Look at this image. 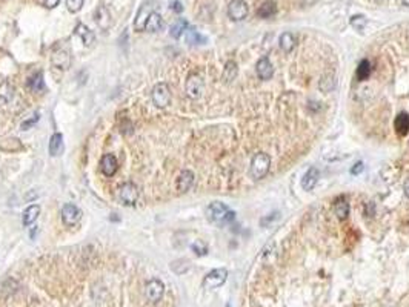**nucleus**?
I'll list each match as a JSON object with an SVG mask.
<instances>
[{
	"label": "nucleus",
	"instance_id": "f257e3e1",
	"mask_svg": "<svg viewBox=\"0 0 409 307\" xmlns=\"http://www.w3.org/2000/svg\"><path fill=\"white\" fill-rule=\"evenodd\" d=\"M207 217L213 223L226 224V223H231L234 220L236 213H234L226 204H223L220 201H214L207 207Z\"/></svg>",
	"mask_w": 409,
	"mask_h": 307
},
{
	"label": "nucleus",
	"instance_id": "f03ea898",
	"mask_svg": "<svg viewBox=\"0 0 409 307\" xmlns=\"http://www.w3.org/2000/svg\"><path fill=\"white\" fill-rule=\"evenodd\" d=\"M271 168V157L265 152H258L252 157L251 162V177L254 180H261L263 177H266Z\"/></svg>",
	"mask_w": 409,
	"mask_h": 307
},
{
	"label": "nucleus",
	"instance_id": "7ed1b4c3",
	"mask_svg": "<svg viewBox=\"0 0 409 307\" xmlns=\"http://www.w3.org/2000/svg\"><path fill=\"white\" fill-rule=\"evenodd\" d=\"M249 8L245 0H231L228 5V17L234 22H242L248 17Z\"/></svg>",
	"mask_w": 409,
	"mask_h": 307
},
{
	"label": "nucleus",
	"instance_id": "20e7f679",
	"mask_svg": "<svg viewBox=\"0 0 409 307\" xmlns=\"http://www.w3.org/2000/svg\"><path fill=\"white\" fill-rule=\"evenodd\" d=\"M153 102L157 108H166L171 103V89L166 83H159L154 86L153 92H151Z\"/></svg>",
	"mask_w": 409,
	"mask_h": 307
},
{
	"label": "nucleus",
	"instance_id": "39448f33",
	"mask_svg": "<svg viewBox=\"0 0 409 307\" xmlns=\"http://www.w3.org/2000/svg\"><path fill=\"white\" fill-rule=\"evenodd\" d=\"M226 278H228V270L226 269H223V267L222 269H214L207 276H204L203 286L207 289H217V287L225 284Z\"/></svg>",
	"mask_w": 409,
	"mask_h": 307
},
{
	"label": "nucleus",
	"instance_id": "423d86ee",
	"mask_svg": "<svg viewBox=\"0 0 409 307\" xmlns=\"http://www.w3.org/2000/svg\"><path fill=\"white\" fill-rule=\"evenodd\" d=\"M139 198V189L134 183H123L119 189V200L125 206H134Z\"/></svg>",
	"mask_w": 409,
	"mask_h": 307
},
{
	"label": "nucleus",
	"instance_id": "0eeeda50",
	"mask_svg": "<svg viewBox=\"0 0 409 307\" xmlns=\"http://www.w3.org/2000/svg\"><path fill=\"white\" fill-rule=\"evenodd\" d=\"M185 89H186L188 97H191L194 100L195 99H200L201 94H203V91H204V82H203V79L198 74H191L188 77V80H186Z\"/></svg>",
	"mask_w": 409,
	"mask_h": 307
},
{
	"label": "nucleus",
	"instance_id": "6e6552de",
	"mask_svg": "<svg viewBox=\"0 0 409 307\" xmlns=\"http://www.w3.org/2000/svg\"><path fill=\"white\" fill-rule=\"evenodd\" d=\"M82 215H83L82 210L73 203H66L62 207V220H63L65 226H68V227L79 224V221L82 220Z\"/></svg>",
	"mask_w": 409,
	"mask_h": 307
},
{
	"label": "nucleus",
	"instance_id": "1a4fd4ad",
	"mask_svg": "<svg viewBox=\"0 0 409 307\" xmlns=\"http://www.w3.org/2000/svg\"><path fill=\"white\" fill-rule=\"evenodd\" d=\"M145 293H146V298H148L151 302H157L163 298V293H165V286L160 280L154 278V280H150L146 283V289H145Z\"/></svg>",
	"mask_w": 409,
	"mask_h": 307
},
{
	"label": "nucleus",
	"instance_id": "9d476101",
	"mask_svg": "<svg viewBox=\"0 0 409 307\" xmlns=\"http://www.w3.org/2000/svg\"><path fill=\"white\" fill-rule=\"evenodd\" d=\"M51 61H52V65H54L57 69L66 71V69L71 66V55H70V52L65 51V49H57V51L52 52Z\"/></svg>",
	"mask_w": 409,
	"mask_h": 307
},
{
	"label": "nucleus",
	"instance_id": "9b49d317",
	"mask_svg": "<svg viewBox=\"0 0 409 307\" xmlns=\"http://www.w3.org/2000/svg\"><path fill=\"white\" fill-rule=\"evenodd\" d=\"M255 71H257L258 79H261V80H269L274 75V66L271 65V61H269L268 57H261L257 61Z\"/></svg>",
	"mask_w": 409,
	"mask_h": 307
},
{
	"label": "nucleus",
	"instance_id": "f8f14e48",
	"mask_svg": "<svg viewBox=\"0 0 409 307\" xmlns=\"http://www.w3.org/2000/svg\"><path fill=\"white\" fill-rule=\"evenodd\" d=\"M117 169H119V162L112 156V154H106V156L102 157L100 160V171L106 175V177H112Z\"/></svg>",
	"mask_w": 409,
	"mask_h": 307
},
{
	"label": "nucleus",
	"instance_id": "ddd939ff",
	"mask_svg": "<svg viewBox=\"0 0 409 307\" xmlns=\"http://www.w3.org/2000/svg\"><path fill=\"white\" fill-rule=\"evenodd\" d=\"M74 34L79 36V37L82 39L83 45L88 46V48H91V46L94 45V42H96V36H94L93 31H91L90 28H86L85 25H82V23H79V25L76 26Z\"/></svg>",
	"mask_w": 409,
	"mask_h": 307
},
{
	"label": "nucleus",
	"instance_id": "4468645a",
	"mask_svg": "<svg viewBox=\"0 0 409 307\" xmlns=\"http://www.w3.org/2000/svg\"><path fill=\"white\" fill-rule=\"evenodd\" d=\"M318 178H320V172H318L317 168L308 169L306 174H305L303 178H302V188H303L305 191H312V189L315 188V184H317Z\"/></svg>",
	"mask_w": 409,
	"mask_h": 307
},
{
	"label": "nucleus",
	"instance_id": "2eb2a0df",
	"mask_svg": "<svg viewBox=\"0 0 409 307\" xmlns=\"http://www.w3.org/2000/svg\"><path fill=\"white\" fill-rule=\"evenodd\" d=\"M96 23L99 25L100 29L106 31L111 26V13L105 5H100L96 11Z\"/></svg>",
	"mask_w": 409,
	"mask_h": 307
},
{
	"label": "nucleus",
	"instance_id": "dca6fc26",
	"mask_svg": "<svg viewBox=\"0 0 409 307\" xmlns=\"http://www.w3.org/2000/svg\"><path fill=\"white\" fill-rule=\"evenodd\" d=\"M151 13H153V10H151L150 4H148V5L145 4V5L139 10L137 17H135V20H134V29H135V31H143V29H145L146 20H148V17H150Z\"/></svg>",
	"mask_w": 409,
	"mask_h": 307
},
{
	"label": "nucleus",
	"instance_id": "f3484780",
	"mask_svg": "<svg viewBox=\"0 0 409 307\" xmlns=\"http://www.w3.org/2000/svg\"><path fill=\"white\" fill-rule=\"evenodd\" d=\"M394 128H395V132H397L400 137H404V135L409 132V114L400 112V114L395 117Z\"/></svg>",
	"mask_w": 409,
	"mask_h": 307
},
{
	"label": "nucleus",
	"instance_id": "a211bd4d",
	"mask_svg": "<svg viewBox=\"0 0 409 307\" xmlns=\"http://www.w3.org/2000/svg\"><path fill=\"white\" fill-rule=\"evenodd\" d=\"M194 183V174L191 171H183L177 178V191L179 192H188Z\"/></svg>",
	"mask_w": 409,
	"mask_h": 307
},
{
	"label": "nucleus",
	"instance_id": "6ab92c4d",
	"mask_svg": "<svg viewBox=\"0 0 409 307\" xmlns=\"http://www.w3.org/2000/svg\"><path fill=\"white\" fill-rule=\"evenodd\" d=\"M49 154H51V157H57V156H60V154L63 152V135L62 134H58L55 132L51 140H49Z\"/></svg>",
	"mask_w": 409,
	"mask_h": 307
},
{
	"label": "nucleus",
	"instance_id": "aec40b11",
	"mask_svg": "<svg viewBox=\"0 0 409 307\" xmlns=\"http://www.w3.org/2000/svg\"><path fill=\"white\" fill-rule=\"evenodd\" d=\"M163 28V19L159 13L153 11L148 17V20H146V25H145V29L148 31V33H157V31H160Z\"/></svg>",
	"mask_w": 409,
	"mask_h": 307
},
{
	"label": "nucleus",
	"instance_id": "412c9836",
	"mask_svg": "<svg viewBox=\"0 0 409 307\" xmlns=\"http://www.w3.org/2000/svg\"><path fill=\"white\" fill-rule=\"evenodd\" d=\"M39 213H40V206L39 204H31V206H28L23 212V217H22V223L23 226H29V224H33L37 217H39Z\"/></svg>",
	"mask_w": 409,
	"mask_h": 307
},
{
	"label": "nucleus",
	"instance_id": "4be33fe9",
	"mask_svg": "<svg viewBox=\"0 0 409 307\" xmlns=\"http://www.w3.org/2000/svg\"><path fill=\"white\" fill-rule=\"evenodd\" d=\"M279 45H280L282 51L291 52L292 49L296 48V45H297V39H296V36L292 34V33H283L280 36V39H279Z\"/></svg>",
	"mask_w": 409,
	"mask_h": 307
},
{
	"label": "nucleus",
	"instance_id": "5701e85b",
	"mask_svg": "<svg viewBox=\"0 0 409 307\" xmlns=\"http://www.w3.org/2000/svg\"><path fill=\"white\" fill-rule=\"evenodd\" d=\"M186 29H188V22L185 19H179V20H175L169 29V34L172 39H180L183 33H186Z\"/></svg>",
	"mask_w": 409,
	"mask_h": 307
},
{
	"label": "nucleus",
	"instance_id": "b1692460",
	"mask_svg": "<svg viewBox=\"0 0 409 307\" xmlns=\"http://www.w3.org/2000/svg\"><path fill=\"white\" fill-rule=\"evenodd\" d=\"M277 11V7H276V2H272V0H266L265 4H261V7L258 8L257 11V16L260 19H269L276 14Z\"/></svg>",
	"mask_w": 409,
	"mask_h": 307
},
{
	"label": "nucleus",
	"instance_id": "393cba45",
	"mask_svg": "<svg viewBox=\"0 0 409 307\" xmlns=\"http://www.w3.org/2000/svg\"><path fill=\"white\" fill-rule=\"evenodd\" d=\"M28 88L31 89L33 92H42V91H45V82H43V74H42V71L36 72L33 77H29V80H28Z\"/></svg>",
	"mask_w": 409,
	"mask_h": 307
},
{
	"label": "nucleus",
	"instance_id": "a878e982",
	"mask_svg": "<svg viewBox=\"0 0 409 307\" xmlns=\"http://www.w3.org/2000/svg\"><path fill=\"white\" fill-rule=\"evenodd\" d=\"M334 210H335L337 218H338L340 221H343V220L348 218V215H349V203H348L345 198H340V200L335 203Z\"/></svg>",
	"mask_w": 409,
	"mask_h": 307
},
{
	"label": "nucleus",
	"instance_id": "bb28decb",
	"mask_svg": "<svg viewBox=\"0 0 409 307\" xmlns=\"http://www.w3.org/2000/svg\"><path fill=\"white\" fill-rule=\"evenodd\" d=\"M371 72H372L371 63H369L368 60H362L360 63H359V66H357V79H359L360 82H365V80L369 79Z\"/></svg>",
	"mask_w": 409,
	"mask_h": 307
},
{
	"label": "nucleus",
	"instance_id": "cd10ccee",
	"mask_svg": "<svg viewBox=\"0 0 409 307\" xmlns=\"http://www.w3.org/2000/svg\"><path fill=\"white\" fill-rule=\"evenodd\" d=\"M320 91H323V92H331L334 88H335V79L332 74H325L323 77H321L320 80V85H318Z\"/></svg>",
	"mask_w": 409,
	"mask_h": 307
},
{
	"label": "nucleus",
	"instance_id": "c85d7f7f",
	"mask_svg": "<svg viewBox=\"0 0 409 307\" xmlns=\"http://www.w3.org/2000/svg\"><path fill=\"white\" fill-rule=\"evenodd\" d=\"M237 75V65H236V61H228V63L225 65V71H223V80L225 82H232L234 79H236Z\"/></svg>",
	"mask_w": 409,
	"mask_h": 307
},
{
	"label": "nucleus",
	"instance_id": "c756f323",
	"mask_svg": "<svg viewBox=\"0 0 409 307\" xmlns=\"http://www.w3.org/2000/svg\"><path fill=\"white\" fill-rule=\"evenodd\" d=\"M186 42L191 45H198V43L204 42V37H201L198 34V31H195L194 28H188L186 29Z\"/></svg>",
	"mask_w": 409,
	"mask_h": 307
},
{
	"label": "nucleus",
	"instance_id": "7c9ffc66",
	"mask_svg": "<svg viewBox=\"0 0 409 307\" xmlns=\"http://www.w3.org/2000/svg\"><path fill=\"white\" fill-rule=\"evenodd\" d=\"M191 249H192L194 254L198 255V257H203V255H207V254H208V246H207V243H204L203 240H195V241L192 243V246H191Z\"/></svg>",
	"mask_w": 409,
	"mask_h": 307
},
{
	"label": "nucleus",
	"instance_id": "2f4dec72",
	"mask_svg": "<svg viewBox=\"0 0 409 307\" xmlns=\"http://www.w3.org/2000/svg\"><path fill=\"white\" fill-rule=\"evenodd\" d=\"M366 23H368V20H366L365 16H354L353 19H351V25H353L359 31H362L366 26Z\"/></svg>",
	"mask_w": 409,
	"mask_h": 307
},
{
	"label": "nucleus",
	"instance_id": "473e14b6",
	"mask_svg": "<svg viewBox=\"0 0 409 307\" xmlns=\"http://www.w3.org/2000/svg\"><path fill=\"white\" fill-rule=\"evenodd\" d=\"M85 4V0H66V7L71 13H79Z\"/></svg>",
	"mask_w": 409,
	"mask_h": 307
},
{
	"label": "nucleus",
	"instance_id": "72a5a7b5",
	"mask_svg": "<svg viewBox=\"0 0 409 307\" xmlns=\"http://www.w3.org/2000/svg\"><path fill=\"white\" fill-rule=\"evenodd\" d=\"M37 121H39V114L31 115V118H28V120H25V121L22 123V129H23V131H25V129H29L31 126H34Z\"/></svg>",
	"mask_w": 409,
	"mask_h": 307
},
{
	"label": "nucleus",
	"instance_id": "f704fd0d",
	"mask_svg": "<svg viewBox=\"0 0 409 307\" xmlns=\"http://www.w3.org/2000/svg\"><path fill=\"white\" fill-rule=\"evenodd\" d=\"M363 169H365L363 163H362V162H359V163H356V165H354V168H353V169H351V174H353V175H359L360 172H363Z\"/></svg>",
	"mask_w": 409,
	"mask_h": 307
},
{
	"label": "nucleus",
	"instance_id": "c9c22d12",
	"mask_svg": "<svg viewBox=\"0 0 409 307\" xmlns=\"http://www.w3.org/2000/svg\"><path fill=\"white\" fill-rule=\"evenodd\" d=\"M171 10L175 11V13H182L183 11V5L180 2H177V0H174V2L171 4Z\"/></svg>",
	"mask_w": 409,
	"mask_h": 307
},
{
	"label": "nucleus",
	"instance_id": "e433bc0d",
	"mask_svg": "<svg viewBox=\"0 0 409 307\" xmlns=\"http://www.w3.org/2000/svg\"><path fill=\"white\" fill-rule=\"evenodd\" d=\"M40 2H42V5L46 7V8H54V7L58 5V0H40Z\"/></svg>",
	"mask_w": 409,
	"mask_h": 307
},
{
	"label": "nucleus",
	"instance_id": "4c0bfd02",
	"mask_svg": "<svg viewBox=\"0 0 409 307\" xmlns=\"http://www.w3.org/2000/svg\"><path fill=\"white\" fill-rule=\"evenodd\" d=\"M403 192H404V195L409 198V178L404 181V184H403Z\"/></svg>",
	"mask_w": 409,
	"mask_h": 307
},
{
	"label": "nucleus",
	"instance_id": "58836bf2",
	"mask_svg": "<svg viewBox=\"0 0 409 307\" xmlns=\"http://www.w3.org/2000/svg\"><path fill=\"white\" fill-rule=\"evenodd\" d=\"M400 2H401L404 7H409V0H400Z\"/></svg>",
	"mask_w": 409,
	"mask_h": 307
}]
</instances>
